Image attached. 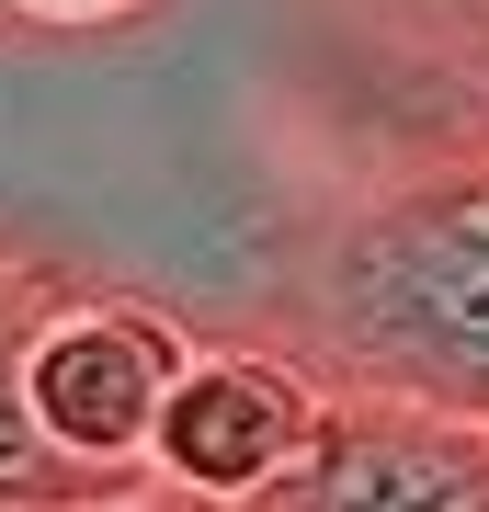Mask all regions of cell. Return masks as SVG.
<instances>
[{
	"label": "cell",
	"instance_id": "cell-5",
	"mask_svg": "<svg viewBox=\"0 0 489 512\" xmlns=\"http://www.w3.org/2000/svg\"><path fill=\"white\" fill-rule=\"evenodd\" d=\"M80 274H57L35 251H0V512H69L91 490H114V478H80L57 444L35 433V399H23V365H35V330L69 308Z\"/></svg>",
	"mask_w": 489,
	"mask_h": 512
},
{
	"label": "cell",
	"instance_id": "cell-6",
	"mask_svg": "<svg viewBox=\"0 0 489 512\" xmlns=\"http://www.w3.org/2000/svg\"><path fill=\"white\" fill-rule=\"evenodd\" d=\"M0 12H12V35H126L160 0H0Z\"/></svg>",
	"mask_w": 489,
	"mask_h": 512
},
{
	"label": "cell",
	"instance_id": "cell-8",
	"mask_svg": "<svg viewBox=\"0 0 489 512\" xmlns=\"http://www.w3.org/2000/svg\"><path fill=\"white\" fill-rule=\"evenodd\" d=\"M0 46H12V12H0Z\"/></svg>",
	"mask_w": 489,
	"mask_h": 512
},
{
	"label": "cell",
	"instance_id": "cell-2",
	"mask_svg": "<svg viewBox=\"0 0 489 512\" xmlns=\"http://www.w3.org/2000/svg\"><path fill=\"white\" fill-rule=\"evenodd\" d=\"M182 365H194L182 308H160L137 285H69V308L35 330L23 399H35V433L80 478H148V444H160Z\"/></svg>",
	"mask_w": 489,
	"mask_h": 512
},
{
	"label": "cell",
	"instance_id": "cell-7",
	"mask_svg": "<svg viewBox=\"0 0 489 512\" xmlns=\"http://www.w3.org/2000/svg\"><path fill=\"white\" fill-rule=\"evenodd\" d=\"M69 512H217V501H194V490H171V478H114V490H91Z\"/></svg>",
	"mask_w": 489,
	"mask_h": 512
},
{
	"label": "cell",
	"instance_id": "cell-3",
	"mask_svg": "<svg viewBox=\"0 0 489 512\" xmlns=\"http://www.w3.org/2000/svg\"><path fill=\"white\" fill-rule=\"evenodd\" d=\"M319 421H330V376L296 365L285 342H194V365L160 410V444H148V478L217 512H251L319 444Z\"/></svg>",
	"mask_w": 489,
	"mask_h": 512
},
{
	"label": "cell",
	"instance_id": "cell-1",
	"mask_svg": "<svg viewBox=\"0 0 489 512\" xmlns=\"http://www.w3.org/2000/svg\"><path fill=\"white\" fill-rule=\"evenodd\" d=\"M262 342L330 387L489 421V103L330 194L262 285Z\"/></svg>",
	"mask_w": 489,
	"mask_h": 512
},
{
	"label": "cell",
	"instance_id": "cell-4",
	"mask_svg": "<svg viewBox=\"0 0 489 512\" xmlns=\"http://www.w3.org/2000/svg\"><path fill=\"white\" fill-rule=\"evenodd\" d=\"M251 512H489V421L330 387L319 444Z\"/></svg>",
	"mask_w": 489,
	"mask_h": 512
}]
</instances>
